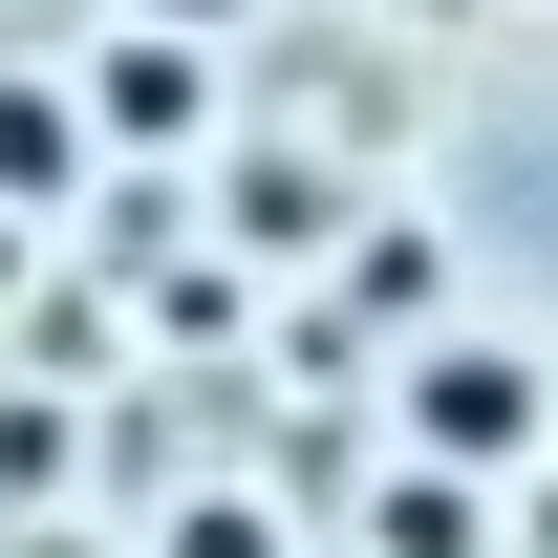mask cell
<instances>
[{"label": "cell", "instance_id": "6da1fadb", "mask_svg": "<svg viewBox=\"0 0 558 558\" xmlns=\"http://www.w3.org/2000/svg\"><path fill=\"white\" fill-rule=\"evenodd\" d=\"M429 429H451V451H515V429H537V387L473 344V365H429Z\"/></svg>", "mask_w": 558, "mask_h": 558}, {"label": "cell", "instance_id": "7a4b0ae2", "mask_svg": "<svg viewBox=\"0 0 558 558\" xmlns=\"http://www.w3.org/2000/svg\"><path fill=\"white\" fill-rule=\"evenodd\" d=\"M387 558H473V494H451V473H409V494H387Z\"/></svg>", "mask_w": 558, "mask_h": 558}, {"label": "cell", "instance_id": "3957f363", "mask_svg": "<svg viewBox=\"0 0 558 558\" xmlns=\"http://www.w3.org/2000/svg\"><path fill=\"white\" fill-rule=\"evenodd\" d=\"M150 22H236V0H150Z\"/></svg>", "mask_w": 558, "mask_h": 558}]
</instances>
